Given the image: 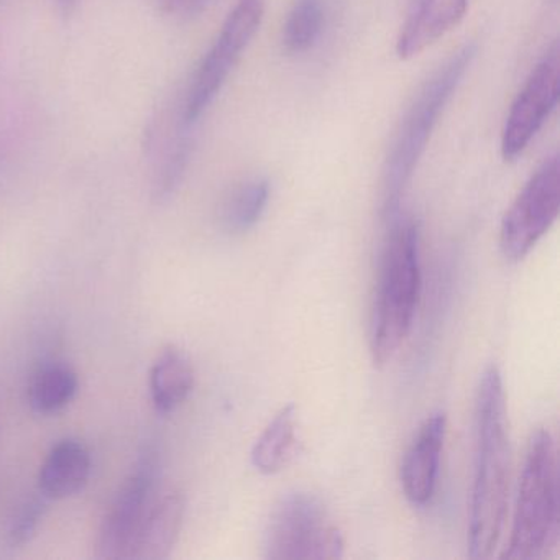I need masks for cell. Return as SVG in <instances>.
<instances>
[{"mask_svg": "<svg viewBox=\"0 0 560 560\" xmlns=\"http://www.w3.org/2000/svg\"><path fill=\"white\" fill-rule=\"evenodd\" d=\"M48 504L50 500L45 498L40 491L25 498L18 510L12 514L11 521L8 524V533H5V540L12 549L24 547L25 544L34 539L35 534L40 529L45 516H47Z\"/></svg>", "mask_w": 560, "mask_h": 560, "instance_id": "20", "label": "cell"}, {"mask_svg": "<svg viewBox=\"0 0 560 560\" xmlns=\"http://www.w3.org/2000/svg\"><path fill=\"white\" fill-rule=\"evenodd\" d=\"M296 406L288 405L271 419L252 451V465L260 474L283 470L296 451Z\"/></svg>", "mask_w": 560, "mask_h": 560, "instance_id": "16", "label": "cell"}, {"mask_svg": "<svg viewBox=\"0 0 560 560\" xmlns=\"http://www.w3.org/2000/svg\"><path fill=\"white\" fill-rule=\"evenodd\" d=\"M58 11L65 19L71 18L77 12L80 0H55Z\"/></svg>", "mask_w": 560, "mask_h": 560, "instance_id": "22", "label": "cell"}, {"mask_svg": "<svg viewBox=\"0 0 560 560\" xmlns=\"http://www.w3.org/2000/svg\"><path fill=\"white\" fill-rule=\"evenodd\" d=\"M559 464L552 434L530 438L517 491L511 539L503 559L540 560L559 544Z\"/></svg>", "mask_w": 560, "mask_h": 560, "instance_id": "4", "label": "cell"}, {"mask_svg": "<svg viewBox=\"0 0 560 560\" xmlns=\"http://www.w3.org/2000/svg\"><path fill=\"white\" fill-rule=\"evenodd\" d=\"M421 291L419 231L411 219L393 218L383 252L378 293L373 310L370 352L378 366L392 362L411 330Z\"/></svg>", "mask_w": 560, "mask_h": 560, "instance_id": "3", "label": "cell"}, {"mask_svg": "<svg viewBox=\"0 0 560 560\" xmlns=\"http://www.w3.org/2000/svg\"><path fill=\"white\" fill-rule=\"evenodd\" d=\"M559 160V155L549 156L504 214L500 248L508 261L527 257L556 222L560 209Z\"/></svg>", "mask_w": 560, "mask_h": 560, "instance_id": "7", "label": "cell"}, {"mask_svg": "<svg viewBox=\"0 0 560 560\" xmlns=\"http://www.w3.org/2000/svg\"><path fill=\"white\" fill-rule=\"evenodd\" d=\"M160 478L159 454L147 448L136 468L130 471L122 487L101 521L94 542V557L100 560L127 559L140 523L153 503L156 481Z\"/></svg>", "mask_w": 560, "mask_h": 560, "instance_id": "8", "label": "cell"}, {"mask_svg": "<svg viewBox=\"0 0 560 560\" xmlns=\"http://www.w3.org/2000/svg\"><path fill=\"white\" fill-rule=\"evenodd\" d=\"M195 366L185 350L176 346H166L150 366L149 388L153 406L160 415H170L186 399L195 388Z\"/></svg>", "mask_w": 560, "mask_h": 560, "instance_id": "14", "label": "cell"}, {"mask_svg": "<svg viewBox=\"0 0 560 560\" xmlns=\"http://www.w3.org/2000/svg\"><path fill=\"white\" fill-rule=\"evenodd\" d=\"M477 57V45L458 48L431 74L402 116L383 173V214L398 215L402 196L428 149L432 132Z\"/></svg>", "mask_w": 560, "mask_h": 560, "instance_id": "2", "label": "cell"}, {"mask_svg": "<svg viewBox=\"0 0 560 560\" xmlns=\"http://www.w3.org/2000/svg\"><path fill=\"white\" fill-rule=\"evenodd\" d=\"M191 126L185 122L179 114L178 122L173 127L168 139H163L166 147L162 153H156L155 170L152 176V189L150 196L156 206L166 205L172 201L173 196L182 186L191 159L192 140Z\"/></svg>", "mask_w": 560, "mask_h": 560, "instance_id": "15", "label": "cell"}, {"mask_svg": "<svg viewBox=\"0 0 560 560\" xmlns=\"http://www.w3.org/2000/svg\"><path fill=\"white\" fill-rule=\"evenodd\" d=\"M445 439V416H429L401 464V487L415 506H424L432 500L438 487L439 465Z\"/></svg>", "mask_w": 560, "mask_h": 560, "instance_id": "11", "label": "cell"}, {"mask_svg": "<svg viewBox=\"0 0 560 560\" xmlns=\"http://www.w3.org/2000/svg\"><path fill=\"white\" fill-rule=\"evenodd\" d=\"M342 556V534L314 494L296 491L277 504L265 533L267 559L329 560Z\"/></svg>", "mask_w": 560, "mask_h": 560, "instance_id": "5", "label": "cell"}, {"mask_svg": "<svg viewBox=\"0 0 560 560\" xmlns=\"http://www.w3.org/2000/svg\"><path fill=\"white\" fill-rule=\"evenodd\" d=\"M510 487V441L500 370L491 365L478 383L475 399V474L468 516V556L493 553L506 514Z\"/></svg>", "mask_w": 560, "mask_h": 560, "instance_id": "1", "label": "cell"}, {"mask_svg": "<svg viewBox=\"0 0 560 560\" xmlns=\"http://www.w3.org/2000/svg\"><path fill=\"white\" fill-rule=\"evenodd\" d=\"M212 0H156L162 12L176 18L189 19L201 14Z\"/></svg>", "mask_w": 560, "mask_h": 560, "instance_id": "21", "label": "cell"}, {"mask_svg": "<svg viewBox=\"0 0 560 560\" xmlns=\"http://www.w3.org/2000/svg\"><path fill=\"white\" fill-rule=\"evenodd\" d=\"M468 4L470 0H411L396 40L398 57L411 60L438 44L464 21Z\"/></svg>", "mask_w": 560, "mask_h": 560, "instance_id": "10", "label": "cell"}, {"mask_svg": "<svg viewBox=\"0 0 560 560\" xmlns=\"http://www.w3.org/2000/svg\"><path fill=\"white\" fill-rule=\"evenodd\" d=\"M270 201L267 179L254 178L242 183L225 199L221 209V224L229 234H244L258 224Z\"/></svg>", "mask_w": 560, "mask_h": 560, "instance_id": "18", "label": "cell"}, {"mask_svg": "<svg viewBox=\"0 0 560 560\" xmlns=\"http://www.w3.org/2000/svg\"><path fill=\"white\" fill-rule=\"evenodd\" d=\"M80 392V376L67 363L54 362L38 369L28 383L27 401L37 415H55L67 408Z\"/></svg>", "mask_w": 560, "mask_h": 560, "instance_id": "17", "label": "cell"}, {"mask_svg": "<svg viewBox=\"0 0 560 560\" xmlns=\"http://www.w3.org/2000/svg\"><path fill=\"white\" fill-rule=\"evenodd\" d=\"M560 48L553 45L527 78L514 100L501 137V155L514 162L523 155L559 103Z\"/></svg>", "mask_w": 560, "mask_h": 560, "instance_id": "9", "label": "cell"}, {"mask_svg": "<svg viewBox=\"0 0 560 560\" xmlns=\"http://www.w3.org/2000/svg\"><path fill=\"white\" fill-rule=\"evenodd\" d=\"M324 0H294L283 27V48L290 55H303L316 47L326 27Z\"/></svg>", "mask_w": 560, "mask_h": 560, "instance_id": "19", "label": "cell"}, {"mask_svg": "<svg viewBox=\"0 0 560 560\" xmlns=\"http://www.w3.org/2000/svg\"><path fill=\"white\" fill-rule=\"evenodd\" d=\"M93 471L90 448L77 438L58 441L38 471V491L50 501L67 500L80 493Z\"/></svg>", "mask_w": 560, "mask_h": 560, "instance_id": "13", "label": "cell"}, {"mask_svg": "<svg viewBox=\"0 0 560 560\" xmlns=\"http://www.w3.org/2000/svg\"><path fill=\"white\" fill-rule=\"evenodd\" d=\"M185 514L186 498L179 491L153 500L133 537L127 559H168L182 534Z\"/></svg>", "mask_w": 560, "mask_h": 560, "instance_id": "12", "label": "cell"}, {"mask_svg": "<svg viewBox=\"0 0 560 560\" xmlns=\"http://www.w3.org/2000/svg\"><path fill=\"white\" fill-rule=\"evenodd\" d=\"M267 0H237L222 24L211 50L206 54L189 83L182 104V116L188 126L201 119L214 103L265 18Z\"/></svg>", "mask_w": 560, "mask_h": 560, "instance_id": "6", "label": "cell"}]
</instances>
